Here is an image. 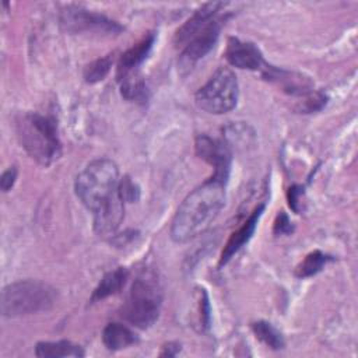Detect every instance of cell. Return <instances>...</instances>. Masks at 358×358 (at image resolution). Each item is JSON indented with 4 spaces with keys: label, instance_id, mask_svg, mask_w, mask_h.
<instances>
[{
    "label": "cell",
    "instance_id": "obj_1",
    "mask_svg": "<svg viewBox=\"0 0 358 358\" xmlns=\"http://www.w3.org/2000/svg\"><path fill=\"white\" fill-rule=\"evenodd\" d=\"M225 204V183L208 179L190 192L176 210L171 224V238L185 243L201 235Z\"/></svg>",
    "mask_w": 358,
    "mask_h": 358
},
{
    "label": "cell",
    "instance_id": "obj_2",
    "mask_svg": "<svg viewBox=\"0 0 358 358\" xmlns=\"http://www.w3.org/2000/svg\"><path fill=\"white\" fill-rule=\"evenodd\" d=\"M17 136L22 148L38 164L49 166L62 152L57 124L52 116L41 113H22L15 122Z\"/></svg>",
    "mask_w": 358,
    "mask_h": 358
},
{
    "label": "cell",
    "instance_id": "obj_3",
    "mask_svg": "<svg viewBox=\"0 0 358 358\" xmlns=\"http://www.w3.org/2000/svg\"><path fill=\"white\" fill-rule=\"evenodd\" d=\"M119 185L117 165L108 158H99L91 161L77 175L74 190L81 203L94 214L120 194Z\"/></svg>",
    "mask_w": 358,
    "mask_h": 358
},
{
    "label": "cell",
    "instance_id": "obj_4",
    "mask_svg": "<svg viewBox=\"0 0 358 358\" xmlns=\"http://www.w3.org/2000/svg\"><path fill=\"white\" fill-rule=\"evenodd\" d=\"M57 291L39 280H21L1 291V313L6 317L46 312L55 306Z\"/></svg>",
    "mask_w": 358,
    "mask_h": 358
},
{
    "label": "cell",
    "instance_id": "obj_5",
    "mask_svg": "<svg viewBox=\"0 0 358 358\" xmlns=\"http://www.w3.org/2000/svg\"><path fill=\"white\" fill-rule=\"evenodd\" d=\"M162 302V291L154 275L145 274L134 280L127 301L120 309V316L140 329L152 326L158 316Z\"/></svg>",
    "mask_w": 358,
    "mask_h": 358
},
{
    "label": "cell",
    "instance_id": "obj_6",
    "mask_svg": "<svg viewBox=\"0 0 358 358\" xmlns=\"http://www.w3.org/2000/svg\"><path fill=\"white\" fill-rule=\"evenodd\" d=\"M238 96L239 84L235 73L228 67H220L196 92L194 101L204 112L222 115L236 106Z\"/></svg>",
    "mask_w": 358,
    "mask_h": 358
},
{
    "label": "cell",
    "instance_id": "obj_7",
    "mask_svg": "<svg viewBox=\"0 0 358 358\" xmlns=\"http://www.w3.org/2000/svg\"><path fill=\"white\" fill-rule=\"evenodd\" d=\"M60 21L63 28L70 34H96V35H117L122 32V25L108 17L88 11L78 6H67Z\"/></svg>",
    "mask_w": 358,
    "mask_h": 358
},
{
    "label": "cell",
    "instance_id": "obj_8",
    "mask_svg": "<svg viewBox=\"0 0 358 358\" xmlns=\"http://www.w3.org/2000/svg\"><path fill=\"white\" fill-rule=\"evenodd\" d=\"M222 25V18L213 20L201 32H199L182 50L178 59V70L182 76H186L203 59L215 45L220 29Z\"/></svg>",
    "mask_w": 358,
    "mask_h": 358
},
{
    "label": "cell",
    "instance_id": "obj_9",
    "mask_svg": "<svg viewBox=\"0 0 358 358\" xmlns=\"http://www.w3.org/2000/svg\"><path fill=\"white\" fill-rule=\"evenodd\" d=\"M194 148L197 157L214 168L211 179L227 183L232 162V154L228 145L218 138H213L207 134H200L196 137Z\"/></svg>",
    "mask_w": 358,
    "mask_h": 358
},
{
    "label": "cell",
    "instance_id": "obj_10",
    "mask_svg": "<svg viewBox=\"0 0 358 358\" xmlns=\"http://www.w3.org/2000/svg\"><path fill=\"white\" fill-rule=\"evenodd\" d=\"M225 57L231 66L242 70L262 71L267 66L260 49L255 43L235 36L228 38Z\"/></svg>",
    "mask_w": 358,
    "mask_h": 358
},
{
    "label": "cell",
    "instance_id": "obj_11",
    "mask_svg": "<svg viewBox=\"0 0 358 358\" xmlns=\"http://www.w3.org/2000/svg\"><path fill=\"white\" fill-rule=\"evenodd\" d=\"M227 3L222 1H210L203 4L194 11V14L176 31L173 42L176 48H185L199 32H201L213 20L217 18L221 8Z\"/></svg>",
    "mask_w": 358,
    "mask_h": 358
},
{
    "label": "cell",
    "instance_id": "obj_12",
    "mask_svg": "<svg viewBox=\"0 0 358 358\" xmlns=\"http://www.w3.org/2000/svg\"><path fill=\"white\" fill-rule=\"evenodd\" d=\"M260 74L263 80L275 84L278 88H281L284 92L289 95L303 96L308 92L313 91L312 80L298 71L274 67L267 63V66L260 71Z\"/></svg>",
    "mask_w": 358,
    "mask_h": 358
},
{
    "label": "cell",
    "instance_id": "obj_13",
    "mask_svg": "<svg viewBox=\"0 0 358 358\" xmlns=\"http://www.w3.org/2000/svg\"><path fill=\"white\" fill-rule=\"evenodd\" d=\"M124 217V200L119 194L94 213V229L99 236H113Z\"/></svg>",
    "mask_w": 358,
    "mask_h": 358
},
{
    "label": "cell",
    "instance_id": "obj_14",
    "mask_svg": "<svg viewBox=\"0 0 358 358\" xmlns=\"http://www.w3.org/2000/svg\"><path fill=\"white\" fill-rule=\"evenodd\" d=\"M263 211H264V204H263V203L259 204V206H256L255 210H253V211L250 213V215L248 217V220L242 224V227H241L238 231H235V232L229 236L228 242L225 243V246H224V249H222L221 257H220V263H218L220 267H221V266H225V264L232 259V256H234L242 246H245V245L249 242V239L252 238V235H253V232H255V229H256V227H257V222H259V220H260Z\"/></svg>",
    "mask_w": 358,
    "mask_h": 358
},
{
    "label": "cell",
    "instance_id": "obj_15",
    "mask_svg": "<svg viewBox=\"0 0 358 358\" xmlns=\"http://www.w3.org/2000/svg\"><path fill=\"white\" fill-rule=\"evenodd\" d=\"M155 42V34L148 32L141 41H138L136 45L129 48L119 59L117 69H116V77H122L130 71L140 70V66L143 62L148 57L152 46Z\"/></svg>",
    "mask_w": 358,
    "mask_h": 358
},
{
    "label": "cell",
    "instance_id": "obj_16",
    "mask_svg": "<svg viewBox=\"0 0 358 358\" xmlns=\"http://www.w3.org/2000/svg\"><path fill=\"white\" fill-rule=\"evenodd\" d=\"M102 341L109 351H119L136 344L138 341V337L127 326L112 322L105 326L102 331Z\"/></svg>",
    "mask_w": 358,
    "mask_h": 358
},
{
    "label": "cell",
    "instance_id": "obj_17",
    "mask_svg": "<svg viewBox=\"0 0 358 358\" xmlns=\"http://www.w3.org/2000/svg\"><path fill=\"white\" fill-rule=\"evenodd\" d=\"M117 81L120 85V94L124 99L137 102V103H145L148 101V96H150L148 87L140 70L130 71L119 77Z\"/></svg>",
    "mask_w": 358,
    "mask_h": 358
},
{
    "label": "cell",
    "instance_id": "obj_18",
    "mask_svg": "<svg viewBox=\"0 0 358 358\" xmlns=\"http://www.w3.org/2000/svg\"><path fill=\"white\" fill-rule=\"evenodd\" d=\"M127 277H129V270L126 267H117L116 270L106 273L101 278L96 288L94 289V292L90 298L91 303L117 294L124 287Z\"/></svg>",
    "mask_w": 358,
    "mask_h": 358
},
{
    "label": "cell",
    "instance_id": "obj_19",
    "mask_svg": "<svg viewBox=\"0 0 358 358\" xmlns=\"http://www.w3.org/2000/svg\"><path fill=\"white\" fill-rule=\"evenodd\" d=\"M35 355L39 358H62V357H84V351L80 345L67 341H39L35 347Z\"/></svg>",
    "mask_w": 358,
    "mask_h": 358
},
{
    "label": "cell",
    "instance_id": "obj_20",
    "mask_svg": "<svg viewBox=\"0 0 358 358\" xmlns=\"http://www.w3.org/2000/svg\"><path fill=\"white\" fill-rule=\"evenodd\" d=\"M333 260H334V257H331L330 255H326L320 250H313V252L308 253L303 257V260L296 266L295 275L298 278L312 277V275L317 274L319 271H322L324 268V266Z\"/></svg>",
    "mask_w": 358,
    "mask_h": 358
},
{
    "label": "cell",
    "instance_id": "obj_21",
    "mask_svg": "<svg viewBox=\"0 0 358 358\" xmlns=\"http://www.w3.org/2000/svg\"><path fill=\"white\" fill-rule=\"evenodd\" d=\"M252 330L263 344L271 350H282L285 347V340L278 329L266 320H259L252 323Z\"/></svg>",
    "mask_w": 358,
    "mask_h": 358
},
{
    "label": "cell",
    "instance_id": "obj_22",
    "mask_svg": "<svg viewBox=\"0 0 358 358\" xmlns=\"http://www.w3.org/2000/svg\"><path fill=\"white\" fill-rule=\"evenodd\" d=\"M112 64H113V55H106V56L99 57V59L94 60L92 63H90L84 69L85 83L95 84V83L102 81L106 77V74L109 73Z\"/></svg>",
    "mask_w": 358,
    "mask_h": 358
},
{
    "label": "cell",
    "instance_id": "obj_23",
    "mask_svg": "<svg viewBox=\"0 0 358 358\" xmlns=\"http://www.w3.org/2000/svg\"><path fill=\"white\" fill-rule=\"evenodd\" d=\"M329 96L323 91H310L296 102L294 109L298 113H315L322 110L327 105Z\"/></svg>",
    "mask_w": 358,
    "mask_h": 358
},
{
    "label": "cell",
    "instance_id": "obj_24",
    "mask_svg": "<svg viewBox=\"0 0 358 358\" xmlns=\"http://www.w3.org/2000/svg\"><path fill=\"white\" fill-rule=\"evenodd\" d=\"M119 192H120V196L124 200V203H134L140 197L138 186L129 176H124V179H120Z\"/></svg>",
    "mask_w": 358,
    "mask_h": 358
},
{
    "label": "cell",
    "instance_id": "obj_25",
    "mask_svg": "<svg viewBox=\"0 0 358 358\" xmlns=\"http://www.w3.org/2000/svg\"><path fill=\"white\" fill-rule=\"evenodd\" d=\"M303 187L299 185H292L288 192H287V200H288V206L289 208L299 214L303 210Z\"/></svg>",
    "mask_w": 358,
    "mask_h": 358
},
{
    "label": "cell",
    "instance_id": "obj_26",
    "mask_svg": "<svg viewBox=\"0 0 358 358\" xmlns=\"http://www.w3.org/2000/svg\"><path fill=\"white\" fill-rule=\"evenodd\" d=\"M273 232L274 235H289L294 232V225L284 211H280L277 214L273 225Z\"/></svg>",
    "mask_w": 358,
    "mask_h": 358
},
{
    "label": "cell",
    "instance_id": "obj_27",
    "mask_svg": "<svg viewBox=\"0 0 358 358\" xmlns=\"http://www.w3.org/2000/svg\"><path fill=\"white\" fill-rule=\"evenodd\" d=\"M200 320H201V326L204 329H207L210 326V303H208V296L206 294L204 289H201L200 292Z\"/></svg>",
    "mask_w": 358,
    "mask_h": 358
},
{
    "label": "cell",
    "instance_id": "obj_28",
    "mask_svg": "<svg viewBox=\"0 0 358 358\" xmlns=\"http://www.w3.org/2000/svg\"><path fill=\"white\" fill-rule=\"evenodd\" d=\"M15 179H17V168L15 166H10L8 169H6L1 173V178H0V187H1V190L3 192H8L14 186Z\"/></svg>",
    "mask_w": 358,
    "mask_h": 358
},
{
    "label": "cell",
    "instance_id": "obj_29",
    "mask_svg": "<svg viewBox=\"0 0 358 358\" xmlns=\"http://www.w3.org/2000/svg\"><path fill=\"white\" fill-rule=\"evenodd\" d=\"M179 351H180V344H179V343L169 341V343L164 344L162 351L159 352V355H161V357H175Z\"/></svg>",
    "mask_w": 358,
    "mask_h": 358
}]
</instances>
